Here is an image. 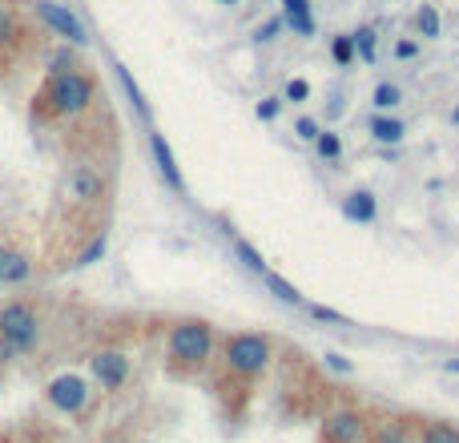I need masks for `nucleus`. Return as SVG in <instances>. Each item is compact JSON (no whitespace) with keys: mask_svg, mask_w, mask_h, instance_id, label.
<instances>
[{"mask_svg":"<svg viewBox=\"0 0 459 443\" xmlns=\"http://www.w3.org/2000/svg\"><path fill=\"white\" fill-rule=\"evenodd\" d=\"M254 114H258V122H274V117L282 114V97H262V101L254 105Z\"/></svg>","mask_w":459,"mask_h":443,"instance_id":"obj_27","label":"nucleus"},{"mask_svg":"<svg viewBox=\"0 0 459 443\" xmlns=\"http://www.w3.org/2000/svg\"><path fill=\"white\" fill-rule=\"evenodd\" d=\"M306 97H311V85H306L303 77H290V81H286L282 101H306Z\"/></svg>","mask_w":459,"mask_h":443,"instance_id":"obj_28","label":"nucleus"},{"mask_svg":"<svg viewBox=\"0 0 459 443\" xmlns=\"http://www.w3.org/2000/svg\"><path fill=\"white\" fill-rule=\"evenodd\" d=\"M69 194L77 202H97L105 194V178L97 174L93 165H77V170L69 174Z\"/></svg>","mask_w":459,"mask_h":443,"instance_id":"obj_12","label":"nucleus"},{"mask_svg":"<svg viewBox=\"0 0 459 443\" xmlns=\"http://www.w3.org/2000/svg\"><path fill=\"white\" fill-rule=\"evenodd\" d=\"M0 343L12 347L17 355L36 351V343H41V319H36L33 306L20 303V298L0 306Z\"/></svg>","mask_w":459,"mask_h":443,"instance_id":"obj_4","label":"nucleus"},{"mask_svg":"<svg viewBox=\"0 0 459 443\" xmlns=\"http://www.w3.org/2000/svg\"><path fill=\"white\" fill-rule=\"evenodd\" d=\"M371 443H403V427L399 423H379L371 435Z\"/></svg>","mask_w":459,"mask_h":443,"instance_id":"obj_29","label":"nucleus"},{"mask_svg":"<svg viewBox=\"0 0 459 443\" xmlns=\"http://www.w3.org/2000/svg\"><path fill=\"white\" fill-rule=\"evenodd\" d=\"M330 57H335L338 69H347V65L355 61V36H351V33L335 36V41H330Z\"/></svg>","mask_w":459,"mask_h":443,"instance_id":"obj_23","label":"nucleus"},{"mask_svg":"<svg viewBox=\"0 0 459 443\" xmlns=\"http://www.w3.org/2000/svg\"><path fill=\"white\" fill-rule=\"evenodd\" d=\"M395 57H399V61H411V57H419V44L415 41H399L395 44Z\"/></svg>","mask_w":459,"mask_h":443,"instance_id":"obj_34","label":"nucleus"},{"mask_svg":"<svg viewBox=\"0 0 459 443\" xmlns=\"http://www.w3.org/2000/svg\"><path fill=\"white\" fill-rule=\"evenodd\" d=\"M270 359H274V343H270L266 335H258V330H238V335H230L226 347H222L226 371L242 375V379L262 375L270 367Z\"/></svg>","mask_w":459,"mask_h":443,"instance_id":"obj_2","label":"nucleus"},{"mask_svg":"<svg viewBox=\"0 0 459 443\" xmlns=\"http://www.w3.org/2000/svg\"><path fill=\"white\" fill-rule=\"evenodd\" d=\"M234 258L242 262V266L250 270V274H258V279L270 270V266H266V258H262V250H258L254 242H246V238H234Z\"/></svg>","mask_w":459,"mask_h":443,"instance_id":"obj_17","label":"nucleus"},{"mask_svg":"<svg viewBox=\"0 0 459 443\" xmlns=\"http://www.w3.org/2000/svg\"><path fill=\"white\" fill-rule=\"evenodd\" d=\"M278 17L295 36H314L319 33V20H314L311 0H278Z\"/></svg>","mask_w":459,"mask_h":443,"instance_id":"obj_10","label":"nucleus"},{"mask_svg":"<svg viewBox=\"0 0 459 443\" xmlns=\"http://www.w3.org/2000/svg\"><path fill=\"white\" fill-rule=\"evenodd\" d=\"M367 130H371V138L379 141V146H399V141L408 138V125L399 122V117H387V114H375Z\"/></svg>","mask_w":459,"mask_h":443,"instance_id":"obj_14","label":"nucleus"},{"mask_svg":"<svg viewBox=\"0 0 459 443\" xmlns=\"http://www.w3.org/2000/svg\"><path fill=\"white\" fill-rule=\"evenodd\" d=\"M367 435V419L359 415V411H330L327 419H322V439L327 443H359Z\"/></svg>","mask_w":459,"mask_h":443,"instance_id":"obj_8","label":"nucleus"},{"mask_svg":"<svg viewBox=\"0 0 459 443\" xmlns=\"http://www.w3.org/2000/svg\"><path fill=\"white\" fill-rule=\"evenodd\" d=\"M322 133V125L314 122V117H298L295 122V138H303V141H314Z\"/></svg>","mask_w":459,"mask_h":443,"instance_id":"obj_31","label":"nucleus"},{"mask_svg":"<svg viewBox=\"0 0 459 443\" xmlns=\"http://www.w3.org/2000/svg\"><path fill=\"white\" fill-rule=\"evenodd\" d=\"M343 218L347 222H363V226H371L375 218H379V202H375L371 190H351L347 198H343Z\"/></svg>","mask_w":459,"mask_h":443,"instance_id":"obj_13","label":"nucleus"},{"mask_svg":"<svg viewBox=\"0 0 459 443\" xmlns=\"http://www.w3.org/2000/svg\"><path fill=\"white\" fill-rule=\"evenodd\" d=\"M351 36H355V57H359V61L375 65V57H379V44H375L379 36H375V28H371V25H363V28H355Z\"/></svg>","mask_w":459,"mask_h":443,"instance_id":"obj_19","label":"nucleus"},{"mask_svg":"<svg viewBox=\"0 0 459 443\" xmlns=\"http://www.w3.org/2000/svg\"><path fill=\"white\" fill-rule=\"evenodd\" d=\"M69 69H77V61H73L69 44H65L61 52H52V61H49V73H69Z\"/></svg>","mask_w":459,"mask_h":443,"instance_id":"obj_30","label":"nucleus"},{"mask_svg":"<svg viewBox=\"0 0 459 443\" xmlns=\"http://www.w3.org/2000/svg\"><path fill=\"white\" fill-rule=\"evenodd\" d=\"M262 282H266V290L278 298V303H286V306H303V290H298V287H290V282H286L282 274H274V270H266V274H262Z\"/></svg>","mask_w":459,"mask_h":443,"instance_id":"obj_16","label":"nucleus"},{"mask_svg":"<svg viewBox=\"0 0 459 443\" xmlns=\"http://www.w3.org/2000/svg\"><path fill=\"white\" fill-rule=\"evenodd\" d=\"M36 17H41L57 36H65V44H73V49H85L89 44V28L81 25L65 4H57V0H36Z\"/></svg>","mask_w":459,"mask_h":443,"instance_id":"obj_5","label":"nucleus"},{"mask_svg":"<svg viewBox=\"0 0 459 443\" xmlns=\"http://www.w3.org/2000/svg\"><path fill=\"white\" fill-rule=\"evenodd\" d=\"M399 101H403V93H399V85H391V81H383V85H375L371 105H375V109H379V114H387V109H395Z\"/></svg>","mask_w":459,"mask_h":443,"instance_id":"obj_22","label":"nucleus"},{"mask_svg":"<svg viewBox=\"0 0 459 443\" xmlns=\"http://www.w3.org/2000/svg\"><path fill=\"white\" fill-rule=\"evenodd\" d=\"M93 77L81 69H69V73H52L44 93L36 97V109L44 117H81L93 105Z\"/></svg>","mask_w":459,"mask_h":443,"instance_id":"obj_1","label":"nucleus"},{"mask_svg":"<svg viewBox=\"0 0 459 443\" xmlns=\"http://www.w3.org/2000/svg\"><path fill=\"white\" fill-rule=\"evenodd\" d=\"M419 443H459V427L443 423V419H431V423L419 431Z\"/></svg>","mask_w":459,"mask_h":443,"instance_id":"obj_20","label":"nucleus"},{"mask_svg":"<svg viewBox=\"0 0 459 443\" xmlns=\"http://www.w3.org/2000/svg\"><path fill=\"white\" fill-rule=\"evenodd\" d=\"M165 351H170V363L190 371V367H202L210 355H214V327L210 322H178L170 330V339H165Z\"/></svg>","mask_w":459,"mask_h":443,"instance_id":"obj_3","label":"nucleus"},{"mask_svg":"<svg viewBox=\"0 0 459 443\" xmlns=\"http://www.w3.org/2000/svg\"><path fill=\"white\" fill-rule=\"evenodd\" d=\"M44 395H49V403L57 411H65V415H81L85 403H89V383L81 379V375L65 371V375H57V379L44 387Z\"/></svg>","mask_w":459,"mask_h":443,"instance_id":"obj_6","label":"nucleus"},{"mask_svg":"<svg viewBox=\"0 0 459 443\" xmlns=\"http://www.w3.org/2000/svg\"><path fill=\"white\" fill-rule=\"evenodd\" d=\"M113 73H117V81H122L125 97H130V101H133V109H138V117H141V122H149V117H154V114H149V101H146V93H141V85H138V81L130 77V69H125V65H113Z\"/></svg>","mask_w":459,"mask_h":443,"instance_id":"obj_15","label":"nucleus"},{"mask_svg":"<svg viewBox=\"0 0 459 443\" xmlns=\"http://www.w3.org/2000/svg\"><path fill=\"white\" fill-rule=\"evenodd\" d=\"M89 371H93V379L101 383V392H122L125 383H130V355L125 351H93V359H89Z\"/></svg>","mask_w":459,"mask_h":443,"instance_id":"obj_7","label":"nucleus"},{"mask_svg":"<svg viewBox=\"0 0 459 443\" xmlns=\"http://www.w3.org/2000/svg\"><path fill=\"white\" fill-rule=\"evenodd\" d=\"M214 4H238V0H214Z\"/></svg>","mask_w":459,"mask_h":443,"instance_id":"obj_36","label":"nucleus"},{"mask_svg":"<svg viewBox=\"0 0 459 443\" xmlns=\"http://www.w3.org/2000/svg\"><path fill=\"white\" fill-rule=\"evenodd\" d=\"M322 363H327L330 371H338V375H351V371H355V363H351L347 355H338V351H327V355H322Z\"/></svg>","mask_w":459,"mask_h":443,"instance_id":"obj_32","label":"nucleus"},{"mask_svg":"<svg viewBox=\"0 0 459 443\" xmlns=\"http://www.w3.org/2000/svg\"><path fill=\"white\" fill-rule=\"evenodd\" d=\"M415 28H419V36H423V41H435V36L443 33L439 9H435V4H419V12H415Z\"/></svg>","mask_w":459,"mask_h":443,"instance_id":"obj_18","label":"nucleus"},{"mask_svg":"<svg viewBox=\"0 0 459 443\" xmlns=\"http://www.w3.org/2000/svg\"><path fill=\"white\" fill-rule=\"evenodd\" d=\"M451 122H455V125H459V109H455V114H451Z\"/></svg>","mask_w":459,"mask_h":443,"instance_id":"obj_37","label":"nucleus"},{"mask_svg":"<svg viewBox=\"0 0 459 443\" xmlns=\"http://www.w3.org/2000/svg\"><path fill=\"white\" fill-rule=\"evenodd\" d=\"M306 314H311V319H319V322H338V327H347V314H338L335 306L311 303V306H306Z\"/></svg>","mask_w":459,"mask_h":443,"instance_id":"obj_25","label":"nucleus"},{"mask_svg":"<svg viewBox=\"0 0 459 443\" xmlns=\"http://www.w3.org/2000/svg\"><path fill=\"white\" fill-rule=\"evenodd\" d=\"M149 154H154L157 174L165 178V186L178 190V194H186V178H182V170H178V157H174V149H170V141H165V133L149 130Z\"/></svg>","mask_w":459,"mask_h":443,"instance_id":"obj_9","label":"nucleus"},{"mask_svg":"<svg viewBox=\"0 0 459 443\" xmlns=\"http://www.w3.org/2000/svg\"><path fill=\"white\" fill-rule=\"evenodd\" d=\"M105 250H109V238H105V234H97L93 242H89L85 250L77 254V262H73V266H81V270H85V266H93V262H101V258H105Z\"/></svg>","mask_w":459,"mask_h":443,"instance_id":"obj_24","label":"nucleus"},{"mask_svg":"<svg viewBox=\"0 0 459 443\" xmlns=\"http://www.w3.org/2000/svg\"><path fill=\"white\" fill-rule=\"evenodd\" d=\"M443 371H447V375H459V359H447V363H443Z\"/></svg>","mask_w":459,"mask_h":443,"instance_id":"obj_35","label":"nucleus"},{"mask_svg":"<svg viewBox=\"0 0 459 443\" xmlns=\"http://www.w3.org/2000/svg\"><path fill=\"white\" fill-rule=\"evenodd\" d=\"M17 36V20H12L9 9H0V44H9Z\"/></svg>","mask_w":459,"mask_h":443,"instance_id":"obj_33","label":"nucleus"},{"mask_svg":"<svg viewBox=\"0 0 459 443\" xmlns=\"http://www.w3.org/2000/svg\"><path fill=\"white\" fill-rule=\"evenodd\" d=\"M282 28H286V25H282V17H270V20H262V25L254 28V41H258V44H270L278 33H282Z\"/></svg>","mask_w":459,"mask_h":443,"instance_id":"obj_26","label":"nucleus"},{"mask_svg":"<svg viewBox=\"0 0 459 443\" xmlns=\"http://www.w3.org/2000/svg\"><path fill=\"white\" fill-rule=\"evenodd\" d=\"M33 279V258L25 250L0 246V287H17V282Z\"/></svg>","mask_w":459,"mask_h":443,"instance_id":"obj_11","label":"nucleus"},{"mask_svg":"<svg viewBox=\"0 0 459 443\" xmlns=\"http://www.w3.org/2000/svg\"><path fill=\"white\" fill-rule=\"evenodd\" d=\"M314 154H319L322 162H338V157H343V138L330 133V130H322L319 138H314Z\"/></svg>","mask_w":459,"mask_h":443,"instance_id":"obj_21","label":"nucleus"}]
</instances>
